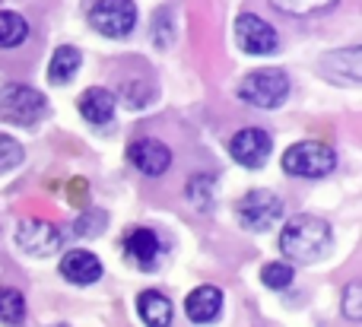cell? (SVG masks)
I'll use <instances>...</instances> for the list:
<instances>
[{
	"label": "cell",
	"instance_id": "6da1fadb",
	"mask_svg": "<svg viewBox=\"0 0 362 327\" xmlns=\"http://www.w3.org/2000/svg\"><path fill=\"white\" fill-rule=\"evenodd\" d=\"M331 226L318 216H293L283 226L280 248L289 261L296 264H315L331 251Z\"/></svg>",
	"mask_w": 362,
	"mask_h": 327
},
{
	"label": "cell",
	"instance_id": "7a4b0ae2",
	"mask_svg": "<svg viewBox=\"0 0 362 327\" xmlns=\"http://www.w3.org/2000/svg\"><path fill=\"white\" fill-rule=\"evenodd\" d=\"M286 95H289V80H286V73L276 67L255 70V73H248L242 80V86H238V99L255 108H276L286 102Z\"/></svg>",
	"mask_w": 362,
	"mask_h": 327
},
{
	"label": "cell",
	"instance_id": "3957f363",
	"mask_svg": "<svg viewBox=\"0 0 362 327\" xmlns=\"http://www.w3.org/2000/svg\"><path fill=\"white\" fill-rule=\"evenodd\" d=\"M337 165V156L327 143H318V140H302V143L289 146L286 156H283V172L296 178H321L327 172H334Z\"/></svg>",
	"mask_w": 362,
	"mask_h": 327
},
{
	"label": "cell",
	"instance_id": "277c9868",
	"mask_svg": "<svg viewBox=\"0 0 362 327\" xmlns=\"http://www.w3.org/2000/svg\"><path fill=\"white\" fill-rule=\"evenodd\" d=\"M48 112V102L38 89L23 86V83H13L0 93V118L13 121V124H35L38 118H45Z\"/></svg>",
	"mask_w": 362,
	"mask_h": 327
},
{
	"label": "cell",
	"instance_id": "5b68a950",
	"mask_svg": "<svg viewBox=\"0 0 362 327\" xmlns=\"http://www.w3.org/2000/svg\"><path fill=\"white\" fill-rule=\"evenodd\" d=\"M238 222L251 232H267L276 220L283 216V201L274 191H248L235 207Z\"/></svg>",
	"mask_w": 362,
	"mask_h": 327
},
{
	"label": "cell",
	"instance_id": "8992f818",
	"mask_svg": "<svg viewBox=\"0 0 362 327\" xmlns=\"http://www.w3.org/2000/svg\"><path fill=\"white\" fill-rule=\"evenodd\" d=\"M89 23L102 35L124 38L137 23V6L134 0H95V6L89 10Z\"/></svg>",
	"mask_w": 362,
	"mask_h": 327
},
{
	"label": "cell",
	"instance_id": "52a82bcc",
	"mask_svg": "<svg viewBox=\"0 0 362 327\" xmlns=\"http://www.w3.org/2000/svg\"><path fill=\"white\" fill-rule=\"evenodd\" d=\"M16 242L25 254L35 258H48L61 248V229L51 226L48 220H23L16 229Z\"/></svg>",
	"mask_w": 362,
	"mask_h": 327
},
{
	"label": "cell",
	"instance_id": "ba28073f",
	"mask_svg": "<svg viewBox=\"0 0 362 327\" xmlns=\"http://www.w3.org/2000/svg\"><path fill=\"white\" fill-rule=\"evenodd\" d=\"M235 42L248 54H270L276 48V29L267 19L245 13V16L235 19Z\"/></svg>",
	"mask_w": 362,
	"mask_h": 327
},
{
	"label": "cell",
	"instance_id": "9c48e42d",
	"mask_svg": "<svg viewBox=\"0 0 362 327\" xmlns=\"http://www.w3.org/2000/svg\"><path fill=\"white\" fill-rule=\"evenodd\" d=\"M270 146L274 143H270L267 131H261V127H245V131H238L235 137H232L229 150L238 165H245V169H261L270 156Z\"/></svg>",
	"mask_w": 362,
	"mask_h": 327
},
{
	"label": "cell",
	"instance_id": "30bf717a",
	"mask_svg": "<svg viewBox=\"0 0 362 327\" xmlns=\"http://www.w3.org/2000/svg\"><path fill=\"white\" fill-rule=\"evenodd\" d=\"M124 251H127V258L137 267H144V270H153V267L159 264V258H163L159 235L150 232V229H131V232L124 235Z\"/></svg>",
	"mask_w": 362,
	"mask_h": 327
},
{
	"label": "cell",
	"instance_id": "8fae6325",
	"mask_svg": "<svg viewBox=\"0 0 362 327\" xmlns=\"http://www.w3.org/2000/svg\"><path fill=\"white\" fill-rule=\"evenodd\" d=\"M127 159H131L144 175H163V172L172 165L169 146L159 143V140H137V143L127 150Z\"/></svg>",
	"mask_w": 362,
	"mask_h": 327
},
{
	"label": "cell",
	"instance_id": "7c38bea8",
	"mask_svg": "<svg viewBox=\"0 0 362 327\" xmlns=\"http://www.w3.org/2000/svg\"><path fill=\"white\" fill-rule=\"evenodd\" d=\"M359 61H362V51L359 48H344V51H334L321 61V73L334 83H344V86H356L359 83Z\"/></svg>",
	"mask_w": 362,
	"mask_h": 327
},
{
	"label": "cell",
	"instance_id": "4fadbf2b",
	"mask_svg": "<svg viewBox=\"0 0 362 327\" xmlns=\"http://www.w3.org/2000/svg\"><path fill=\"white\" fill-rule=\"evenodd\" d=\"M61 273L76 286H89L102 277V264L93 251H67L61 261Z\"/></svg>",
	"mask_w": 362,
	"mask_h": 327
},
{
	"label": "cell",
	"instance_id": "5bb4252c",
	"mask_svg": "<svg viewBox=\"0 0 362 327\" xmlns=\"http://www.w3.org/2000/svg\"><path fill=\"white\" fill-rule=\"evenodd\" d=\"M223 309V292L216 286H197L191 296L185 299V311L194 324H210Z\"/></svg>",
	"mask_w": 362,
	"mask_h": 327
},
{
	"label": "cell",
	"instance_id": "9a60e30c",
	"mask_svg": "<svg viewBox=\"0 0 362 327\" xmlns=\"http://www.w3.org/2000/svg\"><path fill=\"white\" fill-rule=\"evenodd\" d=\"M80 114L89 121V124H105V121L115 118V95L108 89H86L80 95Z\"/></svg>",
	"mask_w": 362,
	"mask_h": 327
},
{
	"label": "cell",
	"instance_id": "2e32d148",
	"mask_svg": "<svg viewBox=\"0 0 362 327\" xmlns=\"http://www.w3.org/2000/svg\"><path fill=\"white\" fill-rule=\"evenodd\" d=\"M137 311H140V318H144L146 327H169L172 324V302L156 290L140 292Z\"/></svg>",
	"mask_w": 362,
	"mask_h": 327
},
{
	"label": "cell",
	"instance_id": "e0dca14e",
	"mask_svg": "<svg viewBox=\"0 0 362 327\" xmlns=\"http://www.w3.org/2000/svg\"><path fill=\"white\" fill-rule=\"evenodd\" d=\"M80 64H83L80 51L70 48V44H61L48 64V80L51 83H70L76 76V70H80Z\"/></svg>",
	"mask_w": 362,
	"mask_h": 327
},
{
	"label": "cell",
	"instance_id": "ac0fdd59",
	"mask_svg": "<svg viewBox=\"0 0 362 327\" xmlns=\"http://www.w3.org/2000/svg\"><path fill=\"white\" fill-rule=\"evenodd\" d=\"M25 35H29V25L19 13H0V48H16V44L25 42Z\"/></svg>",
	"mask_w": 362,
	"mask_h": 327
},
{
	"label": "cell",
	"instance_id": "d6986e66",
	"mask_svg": "<svg viewBox=\"0 0 362 327\" xmlns=\"http://www.w3.org/2000/svg\"><path fill=\"white\" fill-rule=\"evenodd\" d=\"M25 318V299L19 290L0 286V321L4 324H23Z\"/></svg>",
	"mask_w": 362,
	"mask_h": 327
},
{
	"label": "cell",
	"instance_id": "ffe728a7",
	"mask_svg": "<svg viewBox=\"0 0 362 327\" xmlns=\"http://www.w3.org/2000/svg\"><path fill=\"white\" fill-rule=\"evenodd\" d=\"M261 280H264V286H270V290H286L289 283H293V267L289 264H264V270H261Z\"/></svg>",
	"mask_w": 362,
	"mask_h": 327
},
{
	"label": "cell",
	"instance_id": "44dd1931",
	"mask_svg": "<svg viewBox=\"0 0 362 327\" xmlns=\"http://www.w3.org/2000/svg\"><path fill=\"white\" fill-rule=\"evenodd\" d=\"M19 162H23V146H19L13 137L0 133V175L10 172V169H16Z\"/></svg>",
	"mask_w": 362,
	"mask_h": 327
},
{
	"label": "cell",
	"instance_id": "7402d4cb",
	"mask_svg": "<svg viewBox=\"0 0 362 327\" xmlns=\"http://www.w3.org/2000/svg\"><path fill=\"white\" fill-rule=\"evenodd\" d=\"M274 4L286 13H325V10H331L337 0H274Z\"/></svg>",
	"mask_w": 362,
	"mask_h": 327
},
{
	"label": "cell",
	"instance_id": "603a6c76",
	"mask_svg": "<svg viewBox=\"0 0 362 327\" xmlns=\"http://www.w3.org/2000/svg\"><path fill=\"white\" fill-rule=\"evenodd\" d=\"M344 311H346V318H353V321H359V318H362V286H359V283H350V286H346Z\"/></svg>",
	"mask_w": 362,
	"mask_h": 327
},
{
	"label": "cell",
	"instance_id": "cb8c5ba5",
	"mask_svg": "<svg viewBox=\"0 0 362 327\" xmlns=\"http://www.w3.org/2000/svg\"><path fill=\"white\" fill-rule=\"evenodd\" d=\"M86 194H89L86 182H80V178H76L74 188H70V201H74V203H83V201H86Z\"/></svg>",
	"mask_w": 362,
	"mask_h": 327
}]
</instances>
